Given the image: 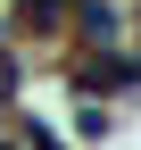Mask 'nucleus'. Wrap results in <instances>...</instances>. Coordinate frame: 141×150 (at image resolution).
<instances>
[{"label": "nucleus", "instance_id": "f257e3e1", "mask_svg": "<svg viewBox=\"0 0 141 150\" xmlns=\"http://www.w3.org/2000/svg\"><path fill=\"white\" fill-rule=\"evenodd\" d=\"M66 8H75V0H17V17H25V25H33V33H50V25H58V17H66Z\"/></svg>", "mask_w": 141, "mask_h": 150}, {"label": "nucleus", "instance_id": "f03ea898", "mask_svg": "<svg viewBox=\"0 0 141 150\" xmlns=\"http://www.w3.org/2000/svg\"><path fill=\"white\" fill-rule=\"evenodd\" d=\"M83 33H91V42H116L125 25H116V8H108V0H83Z\"/></svg>", "mask_w": 141, "mask_h": 150}]
</instances>
